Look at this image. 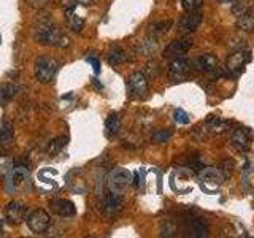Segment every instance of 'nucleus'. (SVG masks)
<instances>
[{
    "label": "nucleus",
    "instance_id": "nucleus-1",
    "mask_svg": "<svg viewBox=\"0 0 254 238\" xmlns=\"http://www.w3.org/2000/svg\"><path fill=\"white\" fill-rule=\"evenodd\" d=\"M35 38L46 46H54V48L68 46V37L59 27H56L51 21H43L38 24L35 29Z\"/></svg>",
    "mask_w": 254,
    "mask_h": 238
},
{
    "label": "nucleus",
    "instance_id": "nucleus-2",
    "mask_svg": "<svg viewBox=\"0 0 254 238\" xmlns=\"http://www.w3.org/2000/svg\"><path fill=\"white\" fill-rule=\"evenodd\" d=\"M226 175L222 173L216 167H205L198 173V182H200L202 190L206 194H214L218 192L219 187L224 184Z\"/></svg>",
    "mask_w": 254,
    "mask_h": 238
},
{
    "label": "nucleus",
    "instance_id": "nucleus-3",
    "mask_svg": "<svg viewBox=\"0 0 254 238\" xmlns=\"http://www.w3.org/2000/svg\"><path fill=\"white\" fill-rule=\"evenodd\" d=\"M132 182V173L127 169H115L108 177V187L111 194L121 195L126 192V189L129 187Z\"/></svg>",
    "mask_w": 254,
    "mask_h": 238
},
{
    "label": "nucleus",
    "instance_id": "nucleus-4",
    "mask_svg": "<svg viewBox=\"0 0 254 238\" xmlns=\"http://www.w3.org/2000/svg\"><path fill=\"white\" fill-rule=\"evenodd\" d=\"M58 67H59V63L56 59L48 58V56H42V58L37 60V65H35L37 79L40 83H50L54 78L56 71H58Z\"/></svg>",
    "mask_w": 254,
    "mask_h": 238
},
{
    "label": "nucleus",
    "instance_id": "nucleus-5",
    "mask_svg": "<svg viewBox=\"0 0 254 238\" xmlns=\"http://www.w3.org/2000/svg\"><path fill=\"white\" fill-rule=\"evenodd\" d=\"M127 92H129L130 99H141L145 97L148 92V79L145 73L141 71H135L127 79Z\"/></svg>",
    "mask_w": 254,
    "mask_h": 238
},
{
    "label": "nucleus",
    "instance_id": "nucleus-6",
    "mask_svg": "<svg viewBox=\"0 0 254 238\" xmlns=\"http://www.w3.org/2000/svg\"><path fill=\"white\" fill-rule=\"evenodd\" d=\"M26 224L34 234H43L51 226V218L45 210H34L26 218Z\"/></svg>",
    "mask_w": 254,
    "mask_h": 238
},
{
    "label": "nucleus",
    "instance_id": "nucleus-7",
    "mask_svg": "<svg viewBox=\"0 0 254 238\" xmlns=\"http://www.w3.org/2000/svg\"><path fill=\"white\" fill-rule=\"evenodd\" d=\"M189 71H190L189 60L183 59V58H175L169 67V78L173 83L185 81V79L189 76Z\"/></svg>",
    "mask_w": 254,
    "mask_h": 238
},
{
    "label": "nucleus",
    "instance_id": "nucleus-8",
    "mask_svg": "<svg viewBox=\"0 0 254 238\" xmlns=\"http://www.w3.org/2000/svg\"><path fill=\"white\" fill-rule=\"evenodd\" d=\"M50 208L54 214H58L61 218H71L76 214L75 203L67 200V198H54L50 203Z\"/></svg>",
    "mask_w": 254,
    "mask_h": 238
},
{
    "label": "nucleus",
    "instance_id": "nucleus-9",
    "mask_svg": "<svg viewBox=\"0 0 254 238\" xmlns=\"http://www.w3.org/2000/svg\"><path fill=\"white\" fill-rule=\"evenodd\" d=\"M190 46H192V42L189 38L175 40L164 50V58H181L183 54H186L190 50Z\"/></svg>",
    "mask_w": 254,
    "mask_h": 238
},
{
    "label": "nucleus",
    "instance_id": "nucleus-10",
    "mask_svg": "<svg viewBox=\"0 0 254 238\" xmlns=\"http://www.w3.org/2000/svg\"><path fill=\"white\" fill-rule=\"evenodd\" d=\"M250 59H251V56L248 51H242V50L237 51L227 59V70L230 73H240L246 63L250 62Z\"/></svg>",
    "mask_w": 254,
    "mask_h": 238
},
{
    "label": "nucleus",
    "instance_id": "nucleus-11",
    "mask_svg": "<svg viewBox=\"0 0 254 238\" xmlns=\"http://www.w3.org/2000/svg\"><path fill=\"white\" fill-rule=\"evenodd\" d=\"M26 206H24L21 202H11L10 205H6L5 208V218L10 224L16 226L21 224V222L26 219Z\"/></svg>",
    "mask_w": 254,
    "mask_h": 238
},
{
    "label": "nucleus",
    "instance_id": "nucleus-12",
    "mask_svg": "<svg viewBox=\"0 0 254 238\" xmlns=\"http://www.w3.org/2000/svg\"><path fill=\"white\" fill-rule=\"evenodd\" d=\"M251 141V133L248 129H237L230 133V143L237 151H248Z\"/></svg>",
    "mask_w": 254,
    "mask_h": 238
},
{
    "label": "nucleus",
    "instance_id": "nucleus-13",
    "mask_svg": "<svg viewBox=\"0 0 254 238\" xmlns=\"http://www.w3.org/2000/svg\"><path fill=\"white\" fill-rule=\"evenodd\" d=\"M65 21H67V26L73 30V32H81L84 27V18H81L78 13H76V3L70 5L67 10H65Z\"/></svg>",
    "mask_w": 254,
    "mask_h": 238
},
{
    "label": "nucleus",
    "instance_id": "nucleus-14",
    "mask_svg": "<svg viewBox=\"0 0 254 238\" xmlns=\"http://www.w3.org/2000/svg\"><path fill=\"white\" fill-rule=\"evenodd\" d=\"M200 22H202V14L200 13L189 11V14H186L185 18L178 22V29L181 32H194V30L198 29Z\"/></svg>",
    "mask_w": 254,
    "mask_h": 238
},
{
    "label": "nucleus",
    "instance_id": "nucleus-15",
    "mask_svg": "<svg viewBox=\"0 0 254 238\" xmlns=\"http://www.w3.org/2000/svg\"><path fill=\"white\" fill-rule=\"evenodd\" d=\"M121 208V195H116V194H110L105 200H103L102 205V210L105 216H113L115 213L119 211Z\"/></svg>",
    "mask_w": 254,
    "mask_h": 238
},
{
    "label": "nucleus",
    "instance_id": "nucleus-16",
    "mask_svg": "<svg viewBox=\"0 0 254 238\" xmlns=\"http://www.w3.org/2000/svg\"><path fill=\"white\" fill-rule=\"evenodd\" d=\"M188 235L192 238H206L208 237V227L202 221L192 219L188 222Z\"/></svg>",
    "mask_w": 254,
    "mask_h": 238
},
{
    "label": "nucleus",
    "instance_id": "nucleus-17",
    "mask_svg": "<svg viewBox=\"0 0 254 238\" xmlns=\"http://www.w3.org/2000/svg\"><path fill=\"white\" fill-rule=\"evenodd\" d=\"M121 130V118L116 113L108 115L107 121H105V135L107 138H115L116 135Z\"/></svg>",
    "mask_w": 254,
    "mask_h": 238
},
{
    "label": "nucleus",
    "instance_id": "nucleus-18",
    "mask_svg": "<svg viewBox=\"0 0 254 238\" xmlns=\"http://www.w3.org/2000/svg\"><path fill=\"white\" fill-rule=\"evenodd\" d=\"M197 67L205 73H213L218 68V60L213 54H203L197 59Z\"/></svg>",
    "mask_w": 254,
    "mask_h": 238
},
{
    "label": "nucleus",
    "instance_id": "nucleus-19",
    "mask_svg": "<svg viewBox=\"0 0 254 238\" xmlns=\"http://www.w3.org/2000/svg\"><path fill=\"white\" fill-rule=\"evenodd\" d=\"M237 27L245 32H251L254 29V8L240 16H237Z\"/></svg>",
    "mask_w": 254,
    "mask_h": 238
},
{
    "label": "nucleus",
    "instance_id": "nucleus-20",
    "mask_svg": "<svg viewBox=\"0 0 254 238\" xmlns=\"http://www.w3.org/2000/svg\"><path fill=\"white\" fill-rule=\"evenodd\" d=\"M18 86H14L11 83H5L0 86V105H5L10 100L14 99V95L18 94Z\"/></svg>",
    "mask_w": 254,
    "mask_h": 238
},
{
    "label": "nucleus",
    "instance_id": "nucleus-21",
    "mask_svg": "<svg viewBox=\"0 0 254 238\" xmlns=\"http://www.w3.org/2000/svg\"><path fill=\"white\" fill-rule=\"evenodd\" d=\"M253 8H254V0H234L232 2V13L235 14V18L253 10Z\"/></svg>",
    "mask_w": 254,
    "mask_h": 238
},
{
    "label": "nucleus",
    "instance_id": "nucleus-22",
    "mask_svg": "<svg viewBox=\"0 0 254 238\" xmlns=\"http://www.w3.org/2000/svg\"><path fill=\"white\" fill-rule=\"evenodd\" d=\"M27 178V169L26 167H14L10 175V186H19L22 181H26Z\"/></svg>",
    "mask_w": 254,
    "mask_h": 238
},
{
    "label": "nucleus",
    "instance_id": "nucleus-23",
    "mask_svg": "<svg viewBox=\"0 0 254 238\" xmlns=\"http://www.w3.org/2000/svg\"><path fill=\"white\" fill-rule=\"evenodd\" d=\"M127 59H129L127 58V53L121 50V48H113L108 53V63H111V65H119V63L126 62Z\"/></svg>",
    "mask_w": 254,
    "mask_h": 238
},
{
    "label": "nucleus",
    "instance_id": "nucleus-24",
    "mask_svg": "<svg viewBox=\"0 0 254 238\" xmlns=\"http://www.w3.org/2000/svg\"><path fill=\"white\" fill-rule=\"evenodd\" d=\"M13 143V125L3 124L0 127V146H8Z\"/></svg>",
    "mask_w": 254,
    "mask_h": 238
},
{
    "label": "nucleus",
    "instance_id": "nucleus-25",
    "mask_svg": "<svg viewBox=\"0 0 254 238\" xmlns=\"http://www.w3.org/2000/svg\"><path fill=\"white\" fill-rule=\"evenodd\" d=\"M243 186L254 194V169L246 170L243 175Z\"/></svg>",
    "mask_w": 254,
    "mask_h": 238
},
{
    "label": "nucleus",
    "instance_id": "nucleus-26",
    "mask_svg": "<svg viewBox=\"0 0 254 238\" xmlns=\"http://www.w3.org/2000/svg\"><path fill=\"white\" fill-rule=\"evenodd\" d=\"M170 27H172V21H165V22L154 24V26L151 27V32H153L154 35H164V34L169 32Z\"/></svg>",
    "mask_w": 254,
    "mask_h": 238
},
{
    "label": "nucleus",
    "instance_id": "nucleus-27",
    "mask_svg": "<svg viewBox=\"0 0 254 238\" xmlns=\"http://www.w3.org/2000/svg\"><path fill=\"white\" fill-rule=\"evenodd\" d=\"M183 8L189 13V11H197L198 8L203 5V0H181Z\"/></svg>",
    "mask_w": 254,
    "mask_h": 238
},
{
    "label": "nucleus",
    "instance_id": "nucleus-28",
    "mask_svg": "<svg viewBox=\"0 0 254 238\" xmlns=\"http://www.w3.org/2000/svg\"><path fill=\"white\" fill-rule=\"evenodd\" d=\"M173 119H175V122H178V124H189V115L181 108H177L173 111Z\"/></svg>",
    "mask_w": 254,
    "mask_h": 238
},
{
    "label": "nucleus",
    "instance_id": "nucleus-29",
    "mask_svg": "<svg viewBox=\"0 0 254 238\" xmlns=\"http://www.w3.org/2000/svg\"><path fill=\"white\" fill-rule=\"evenodd\" d=\"M170 130H157V132H154V135H153V141L154 143H164V141H167L170 138Z\"/></svg>",
    "mask_w": 254,
    "mask_h": 238
},
{
    "label": "nucleus",
    "instance_id": "nucleus-30",
    "mask_svg": "<svg viewBox=\"0 0 254 238\" xmlns=\"http://www.w3.org/2000/svg\"><path fill=\"white\" fill-rule=\"evenodd\" d=\"M86 62H89L91 65H92L95 75H99V73H100V62H99L97 58H95V56H87V58H86Z\"/></svg>",
    "mask_w": 254,
    "mask_h": 238
},
{
    "label": "nucleus",
    "instance_id": "nucleus-31",
    "mask_svg": "<svg viewBox=\"0 0 254 238\" xmlns=\"http://www.w3.org/2000/svg\"><path fill=\"white\" fill-rule=\"evenodd\" d=\"M65 143H67V138L65 137H62L59 140H54L53 145H51V151H53V153H56V151L61 149L62 146H65Z\"/></svg>",
    "mask_w": 254,
    "mask_h": 238
},
{
    "label": "nucleus",
    "instance_id": "nucleus-32",
    "mask_svg": "<svg viewBox=\"0 0 254 238\" xmlns=\"http://www.w3.org/2000/svg\"><path fill=\"white\" fill-rule=\"evenodd\" d=\"M26 2L34 8H45L50 0H26Z\"/></svg>",
    "mask_w": 254,
    "mask_h": 238
},
{
    "label": "nucleus",
    "instance_id": "nucleus-33",
    "mask_svg": "<svg viewBox=\"0 0 254 238\" xmlns=\"http://www.w3.org/2000/svg\"><path fill=\"white\" fill-rule=\"evenodd\" d=\"M92 2H94V0H75V3H76V5H83V6L91 5Z\"/></svg>",
    "mask_w": 254,
    "mask_h": 238
},
{
    "label": "nucleus",
    "instance_id": "nucleus-34",
    "mask_svg": "<svg viewBox=\"0 0 254 238\" xmlns=\"http://www.w3.org/2000/svg\"><path fill=\"white\" fill-rule=\"evenodd\" d=\"M2 230H3V229H2V222H0V235H2Z\"/></svg>",
    "mask_w": 254,
    "mask_h": 238
}]
</instances>
